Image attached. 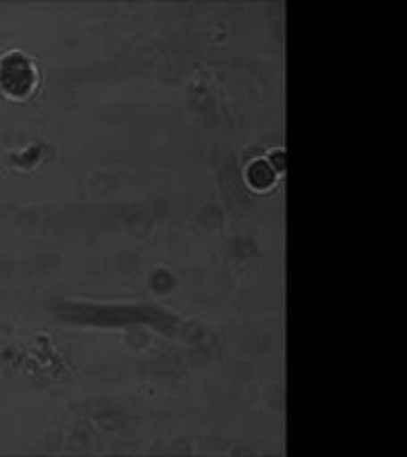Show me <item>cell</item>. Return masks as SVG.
<instances>
[{"label":"cell","instance_id":"1","mask_svg":"<svg viewBox=\"0 0 407 457\" xmlns=\"http://www.w3.org/2000/svg\"><path fill=\"white\" fill-rule=\"evenodd\" d=\"M37 87V69L23 53H7L0 59V88L14 100H25Z\"/></svg>","mask_w":407,"mask_h":457},{"label":"cell","instance_id":"2","mask_svg":"<svg viewBox=\"0 0 407 457\" xmlns=\"http://www.w3.org/2000/svg\"><path fill=\"white\" fill-rule=\"evenodd\" d=\"M277 170L267 161H253L252 166L247 168L245 179H247L249 188L258 190V193H265V190H270L271 186L277 184Z\"/></svg>","mask_w":407,"mask_h":457}]
</instances>
